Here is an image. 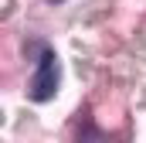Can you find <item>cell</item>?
<instances>
[{"mask_svg": "<svg viewBox=\"0 0 146 143\" xmlns=\"http://www.w3.org/2000/svg\"><path fill=\"white\" fill-rule=\"evenodd\" d=\"M58 85H61V65H58V55H54L51 48H41L37 68H34V75H31V89H27L31 102H48V99H54Z\"/></svg>", "mask_w": 146, "mask_h": 143, "instance_id": "cell-1", "label": "cell"}, {"mask_svg": "<svg viewBox=\"0 0 146 143\" xmlns=\"http://www.w3.org/2000/svg\"><path fill=\"white\" fill-rule=\"evenodd\" d=\"M78 143H109V136H106V133H99V130L85 119V126L78 130Z\"/></svg>", "mask_w": 146, "mask_h": 143, "instance_id": "cell-2", "label": "cell"}, {"mask_svg": "<svg viewBox=\"0 0 146 143\" xmlns=\"http://www.w3.org/2000/svg\"><path fill=\"white\" fill-rule=\"evenodd\" d=\"M48 3H61V0H48Z\"/></svg>", "mask_w": 146, "mask_h": 143, "instance_id": "cell-3", "label": "cell"}]
</instances>
